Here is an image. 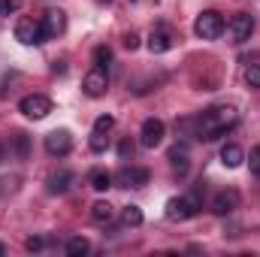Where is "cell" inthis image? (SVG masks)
I'll use <instances>...</instances> for the list:
<instances>
[{
	"instance_id": "4316f807",
	"label": "cell",
	"mask_w": 260,
	"mask_h": 257,
	"mask_svg": "<svg viewBox=\"0 0 260 257\" xmlns=\"http://www.w3.org/2000/svg\"><path fill=\"white\" fill-rule=\"evenodd\" d=\"M245 160H248L251 173H254V176H260V145H254V148H251V154H248Z\"/></svg>"
},
{
	"instance_id": "8fae6325",
	"label": "cell",
	"mask_w": 260,
	"mask_h": 257,
	"mask_svg": "<svg viewBox=\"0 0 260 257\" xmlns=\"http://www.w3.org/2000/svg\"><path fill=\"white\" fill-rule=\"evenodd\" d=\"M236 209H239V191L236 188H224V191L215 194V200H212V212L215 215H230Z\"/></svg>"
},
{
	"instance_id": "ac0fdd59",
	"label": "cell",
	"mask_w": 260,
	"mask_h": 257,
	"mask_svg": "<svg viewBox=\"0 0 260 257\" xmlns=\"http://www.w3.org/2000/svg\"><path fill=\"white\" fill-rule=\"evenodd\" d=\"M64 251L70 257H82V254H88V251H91V242H88L85 236H73V239H67Z\"/></svg>"
},
{
	"instance_id": "44dd1931",
	"label": "cell",
	"mask_w": 260,
	"mask_h": 257,
	"mask_svg": "<svg viewBox=\"0 0 260 257\" xmlns=\"http://www.w3.org/2000/svg\"><path fill=\"white\" fill-rule=\"evenodd\" d=\"M94 61H97V67L106 70V67L112 64V49H109V46H97V49H94Z\"/></svg>"
},
{
	"instance_id": "484cf974",
	"label": "cell",
	"mask_w": 260,
	"mask_h": 257,
	"mask_svg": "<svg viewBox=\"0 0 260 257\" xmlns=\"http://www.w3.org/2000/svg\"><path fill=\"white\" fill-rule=\"evenodd\" d=\"M245 82H248L251 88H260V67L257 64H251L245 70Z\"/></svg>"
},
{
	"instance_id": "52a82bcc",
	"label": "cell",
	"mask_w": 260,
	"mask_h": 257,
	"mask_svg": "<svg viewBox=\"0 0 260 257\" xmlns=\"http://www.w3.org/2000/svg\"><path fill=\"white\" fill-rule=\"evenodd\" d=\"M15 40H18L21 46L46 43V40H43V27H40V21H34V18H18V24H15Z\"/></svg>"
},
{
	"instance_id": "cb8c5ba5",
	"label": "cell",
	"mask_w": 260,
	"mask_h": 257,
	"mask_svg": "<svg viewBox=\"0 0 260 257\" xmlns=\"http://www.w3.org/2000/svg\"><path fill=\"white\" fill-rule=\"evenodd\" d=\"M133 154H136V145H133V139H130V136H124V139L118 142V157H121V160H130Z\"/></svg>"
},
{
	"instance_id": "5bb4252c",
	"label": "cell",
	"mask_w": 260,
	"mask_h": 257,
	"mask_svg": "<svg viewBox=\"0 0 260 257\" xmlns=\"http://www.w3.org/2000/svg\"><path fill=\"white\" fill-rule=\"evenodd\" d=\"M170 167H173V173H176L179 179L188 176V170H191V157H188V148H185V145H176V148L170 151Z\"/></svg>"
},
{
	"instance_id": "d6a6232c",
	"label": "cell",
	"mask_w": 260,
	"mask_h": 257,
	"mask_svg": "<svg viewBox=\"0 0 260 257\" xmlns=\"http://www.w3.org/2000/svg\"><path fill=\"white\" fill-rule=\"evenodd\" d=\"M0 157H3V139H0Z\"/></svg>"
},
{
	"instance_id": "e0dca14e",
	"label": "cell",
	"mask_w": 260,
	"mask_h": 257,
	"mask_svg": "<svg viewBox=\"0 0 260 257\" xmlns=\"http://www.w3.org/2000/svg\"><path fill=\"white\" fill-rule=\"evenodd\" d=\"M91 218H94V224H112L115 209H112L106 200H100V203H94V206H91Z\"/></svg>"
},
{
	"instance_id": "6da1fadb",
	"label": "cell",
	"mask_w": 260,
	"mask_h": 257,
	"mask_svg": "<svg viewBox=\"0 0 260 257\" xmlns=\"http://www.w3.org/2000/svg\"><path fill=\"white\" fill-rule=\"evenodd\" d=\"M236 121H239V112H236L233 106H212V109H206V112L200 115V121H197V136L212 142V139L224 136L230 127H236Z\"/></svg>"
},
{
	"instance_id": "ba28073f",
	"label": "cell",
	"mask_w": 260,
	"mask_h": 257,
	"mask_svg": "<svg viewBox=\"0 0 260 257\" xmlns=\"http://www.w3.org/2000/svg\"><path fill=\"white\" fill-rule=\"evenodd\" d=\"M106 88H109V76H106V70L103 67H94L85 79H82V91L88 94V97H103L106 94Z\"/></svg>"
},
{
	"instance_id": "9c48e42d",
	"label": "cell",
	"mask_w": 260,
	"mask_h": 257,
	"mask_svg": "<svg viewBox=\"0 0 260 257\" xmlns=\"http://www.w3.org/2000/svg\"><path fill=\"white\" fill-rule=\"evenodd\" d=\"M70 148H73V133L67 127L52 130V133L46 136V151H49L52 157H64V154H70Z\"/></svg>"
},
{
	"instance_id": "4fadbf2b",
	"label": "cell",
	"mask_w": 260,
	"mask_h": 257,
	"mask_svg": "<svg viewBox=\"0 0 260 257\" xmlns=\"http://www.w3.org/2000/svg\"><path fill=\"white\" fill-rule=\"evenodd\" d=\"M148 179H151V173L145 167H124L118 173V182L124 188H142V185H148Z\"/></svg>"
},
{
	"instance_id": "1f68e13d",
	"label": "cell",
	"mask_w": 260,
	"mask_h": 257,
	"mask_svg": "<svg viewBox=\"0 0 260 257\" xmlns=\"http://www.w3.org/2000/svg\"><path fill=\"white\" fill-rule=\"evenodd\" d=\"M0 254H6V245H3V242H0Z\"/></svg>"
},
{
	"instance_id": "4dcf8cb0",
	"label": "cell",
	"mask_w": 260,
	"mask_h": 257,
	"mask_svg": "<svg viewBox=\"0 0 260 257\" xmlns=\"http://www.w3.org/2000/svg\"><path fill=\"white\" fill-rule=\"evenodd\" d=\"M52 70H55V73H67V67H64V61H55V64H52Z\"/></svg>"
},
{
	"instance_id": "d4e9b609",
	"label": "cell",
	"mask_w": 260,
	"mask_h": 257,
	"mask_svg": "<svg viewBox=\"0 0 260 257\" xmlns=\"http://www.w3.org/2000/svg\"><path fill=\"white\" fill-rule=\"evenodd\" d=\"M112 127H115V118H112V115H100V118L94 121V130H97V133H109Z\"/></svg>"
},
{
	"instance_id": "7c38bea8",
	"label": "cell",
	"mask_w": 260,
	"mask_h": 257,
	"mask_svg": "<svg viewBox=\"0 0 260 257\" xmlns=\"http://www.w3.org/2000/svg\"><path fill=\"white\" fill-rule=\"evenodd\" d=\"M173 46H176V37H173L167 27L151 30V37H148V52H151V55H164V52H170Z\"/></svg>"
},
{
	"instance_id": "7a4b0ae2",
	"label": "cell",
	"mask_w": 260,
	"mask_h": 257,
	"mask_svg": "<svg viewBox=\"0 0 260 257\" xmlns=\"http://www.w3.org/2000/svg\"><path fill=\"white\" fill-rule=\"evenodd\" d=\"M200 209H203V197L197 191H191L185 197H173L167 203V218L170 221H188V218L200 215Z\"/></svg>"
},
{
	"instance_id": "d6986e66",
	"label": "cell",
	"mask_w": 260,
	"mask_h": 257,
	"mask_svg": "<svg viewBox=\"0 0 260 257\" xmlns=\"http://www.w3.org/2000/svg\"><path fill=\"white\" fill-rule=\"evenodd\" d=\"M88 185H91L94 191L103 194V191H109V188H112V176H109L106 170H94V173L88 176Z\"/></svg>"
},
{
	"instance_id": "5b68a950",
	"label": "cell",
	"mask_w": 260,
	"mask_h": 257,
	"mask_svg": "<svg viewBox=\"0 0 260 257\" xmlns=\"http://www.w3.org/2000/svg\"><path fill=\"white\" fill-rule=\"evenodd\" d=\"M40 27H43V40H58V37L67 30L64 9H46V12H43V21H40Z\"/></svg>"
},
{
	"instance_id": "8992f818",
	"label": "cell",
	"mask_w": 260,
	"mask_h": 257,
	"mask_svg": "<svg viewBox=\"0 0 260 257\" xmlns=\"http://www.w3.org/2000/svg\"><path fill=\"white\" fill-rule=\"evenodd\" d=\"M227 30H230V37H233V43H245V40H251V34H254V18H251L248 12H236V15L227 21Z\"/></svg>"
},
{
	"instance_id": "277c9868",
	"label": "cell",
	"mask_w": 260,
	"mask_h": 257,
	"mask_svg": "<svg viewBox=\"0 0 260 257\" xmlns=\"http://www.w3.org/2000/svg\"><path fill=\"white\" fill-rule=\"evenodd\" d=\"M18 109H21V115H24V118L40 121V118H46V115L52 112V100H49L46 94H27V97L18 103Z\"/></svg>"
},
{
	"instance_id": "9a60e30c",
	"label": "cell",
	"mask_w": 260,
	"mask_h": 257,
	"mask_svg": "<svg viewBox=\"0 0 260 257\" xmlns=\"http://www.w3.org/2000/svg\"><path fill=\"white\" fill-rule=\"evenodd\" d=\"M221 164H224L227 170H236V167L245 164V151H242L236 142H227V145L221 148Z\"/></svg>"
},
{
	"instance_id": "83f0119b",
	"label": "cell",
	"mask_w": 260,
	"mask_h": 257,
	"mask_svg": "<svg viewBox=\"0 0 260 257\" xmlns=\"http://www.w3.org/2000/svg\"><path fill=\"white\" fill-rule=\"evenodd\" d=\"M21 6V0H0V15H12Z\"/></svg>"
},
{
	"instance_id": "603a6c76",
	"label": "cell",
	"mask_w": 260,
	"mask_h": 257,
	"mask_svg": "<svg viewBox=\"0 0 260 257\" xmlns=\"http://www.w3.org/2000/svg\"><path fill=\"white\" fill-rule=\"evenodd\" d=\"M15 154H18L21 160L30 154V139H27V133H15Z\"/></svg>"
},
{
	"instance_id": "f1b7e54d",
	"label": "cell",
	"mask_w": 260,
	"mask_h": 257,
	"mask_svg": "<svg viewBox=\"0 0 260 257\" xmlns=\"http://www.w3.org/2000/svg\"><path fill=\"white\" fill-rule=\"evenodd\" d=\"M24 245H27V251H43V245H46V239H43V236H30V239H27Z\"/></svg>"
},
{
	"instance_id": "ffe728a7",
	"label": "cell",
	"mask_w": 260,
	"mask_h": 257,
	"mask_svg": "<svg viewBox=\"0 0 260 257\" xmlns=\"http://www.w3.org/2000/svg\"><path fill=\"white\" fill-rule=\"evenodd\" d=\"M121 221H124V227H139L142 224V209L139 206H124Z\"/></svg>"
},
{
	"instance_id": "2e32d148",
	"label": "cell",
	"mask_w": 260,
	"mask_h": 257,
	"mask_svg": "<svg viewBox=\"0 0 260 257\" xmlns=\"http://www.w3.org/2000/svg\"><path fill=\"white\" fill-rule=\"evenodd\" d=\"M73 188V173L70 170H58L49 176V194H67Z\"/></svg>"
},
{
	"instance_id": "3957f363",
	"label": "cell",
	"mask_w": 260,
	"mask_h": 257,
	"mask_svg": "<svg viewBox=\"0 0 260 257\" xmlns=\"http://www.w3.org/2000/svg\"><path fill=\"white\" fill-rule=\"evenodd\" d=\"M224 27H227V21H224V15L215 12V9L200 12L197 21H194V34L200 40H218V37L224 34Z\"/></svg>"
},
{
	"instance_id": "30bf717a",
	"label": "cell",
	"mask_w": 260,
	"mask_h": 257,
	"mask_svg": "<svg viewBox=\"0 0 260 257\" xmlns=\"http://www.w3.org/2000/svg\"><path fill=\"white\" fill-rule=\"evenodd\" d=\"M139 142L145 148H157L164 142V121L160 118H145L142 121V130H139Z\"/></svg>"
},
{
	"instance_id": "836d02e7",
	"label": "cell",
	"mask_w": 260,
	"mask_h": 257,
	"mask_svg": "<svg viewBox=\"0 0 260 257\" xmlns=\"http://www.w3.org/2000/svg\"><path fill=\"white\" fill-rule=\"evenodd\" d=\"M97 3H112V0H97Z\"/></svg>"
},
{
	"instance_id": "7402d4cb",
	"label": "cell",
	"mask_w": 260,
	"mask_h": 257,
	"mask_svg": "<svg viewBox=\"0 0 260 257\" xmlns=\"http://www.w3.org/2000/svg\"><path fill=\"white\" fill-rule=\"evenodd\" d=\"M88 145H91V151H94V154H103V151H106V145H109V139H106V133H97V130H94Z\"/></svg>"
},
{
	"instance_id": "f546056e",
	"label": "cell",
	"mask_w": 260,
	"mask_h": 257,
	"mask_svg": "<svg viewBox=\"0 0 260 257\" xmlns=\"http://www.w3.org/2000/svg\"><path fill=\"white\" fill-rule=\"evenodd\" d=\"M124 46H127V49H136V46H139V37H136V34H127V37H124Z\"/></svg>"
}]
</instances>
